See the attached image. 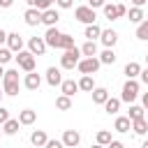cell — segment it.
Wrapping results in <instances>:
<instances>
[{
    "instance_id": "6da1fadb",
    "label": "cell",
    "mask_w": 148,
    "mask_h": 148,
    "mask_svg": "<svg viewBox=\"0 0 148 148\" xmlns=\"http://www.w3.org/2000/svg\"><path fill=\"white\" fill-rule=\"evenodd\" d=\"M18 88H21V81H18V69H5V76H2V92L14 97L18 95Z\"/></svg>"
},
{
    "instance_id": "7a4b0ae2",
    "label": "cell",
    "mask_w": 148,
    "mask_h": 148,
    "mask_svg": "<svg viewBox=\"0 0 148 148\" xmlns=\"http://www.w3.org/2000/svg\"><path fill=\"white\" fill-rule=\"evenodd\" d=\"M79 60H81V49H79V46L65 49V53L60 56V67H62V69H74Z\"/></svg>"
},
{
    "instance_id": "3957f363",
    "label": "cell",
    "mask_w": 148,
    "mask_h": 148,
    "mask_svg": "<svg viewBox=\"0 0 148 148\" xmlns=\"http://www.w3.org/2000/svg\"><path fill=\"white\" fill-rule=\"evenodd\" d=\"M136 97H139V81H136V79H127L125 86H123V92H120V102L134 104Z\"/></svg>"
},
{
    "instance_id": "277c9868",
    "label": "cell",
    "mask_w": 148,
    "mask_h": 148,
    "mask_svg": "<svg viewBox=\"0 0 148 148\" xmlns=\"http://www.w3.org/2000/svg\"><path fill=\"white\" fill-rule=\"evenodd\" d=\"M99 67H102V62H99L97 56H92V58H81V60L76 62V69H79L81 74H97Z\"/></svg>"
},
{
    "instance_id": "5b68a950",
    "label": "cell",
    "mask_w": 148,
    "mask_h": 148,
    "mask_svg": "<svg viewBox=\"0 0 148 148\" xmlns=\"http://www.w3.org/2000/svg\"><path fill=\"white\" fill-rule=\"evenodd\" d=\"M74 18H76V21H81V23H86V25H90V23H95V21H97V14H95V9H92V7L81 5V7H76V9H74Z\"/></svg>"
},
{
    "instance_id": "8992f818",
    "label": "cell",
    "mask_w": 148,
    "mask_h": 148,
    "mask_svg": "<svg viewBox=\"0 0 148 148\" xmlns=\"http://www.w3.org/2000/svg\"><path fill=\"white\" fill-rule=\"evenodd\" d=\"M16 62H18V67H21L23 72H35V67H37V62H35V56H32L30 51H18V56H16Z\"/></svg>"
},
{
    "instance_id": "52a82bcc",
    "label": "cell",
    "mask_w": 148,
    "mask_h": 148,
    "mask_svg": "<svg viewBox=\"0 0 148 148\" xmlns=\"http://www.w3.org/2000/svg\"><path fill=\"white\" fill-rule=\"evenodd\" d=\"M46 42H44V37H30L28 39V51L32 53V56H44L46 53Z\"/></svg>"
},
{
    "instance_id": "ba28073f",
    "label": "cell",
    "mask_w": 148,
    "mask_h": 148,
    "mask_svg": "<svg viewBox=\"0 0 148 148\" xmlns=\"http://www.w3.org/2000/svg\"><path fill=\"white\" fill-rule=\"evenodd\" d=\"M60 37H62V32H60L56 25L44 32V42H46V46H51V49H60Z\"/></svg>"
},
{
    "instance_id": "9c48e42d",
    "label": "cell",
    "mask_w": 148,
    "mask_h": 148,
    "mask_svg": "<svg viewBox=\"0 0 148 148\" xmlns=\"http://www.w3.org/2000/svg\"><path fill=\"white\" fill-rule=\"evenodd\" d=\"M60 141H62V146H65V148H76V146L81 143V134H79L76 130H65Z\"/></svg>"
},
{
    "instance_id": "30bf717a",
    "label": "cell",
    "mask_w": 148,
    "mask_h": 148,
    "mask_svg": "<svg viewBox=\"0 0 148 148\" xmlns=\"http://www.w3.org/2000/svg\"><path fill=\"white\" fill-rule=\"evenodd\" d=\"M7 49H9L12 53L23 51V37H21L18 32H7Z\"/></svg>"
},
{
    "instance_id": "8fae6325",
    "label": "cell",
    "mask_w": 148,
    "mask_h": 148,
    "mask_svg": "<svg viewBox=\"0 0 148 148\" xmlns=\"http://www.w3.org/2000/svg\"><path fill=\"white\" fill-rule=\"evenodd\" d=\"M23 18H25V23H28L30 28H35V25L42 23V12H39L37 7H28L25 14H23Z\"/></svg>"
},
{
    "instance_id": "7c38bea8",
    "label": "cell",
    "mask_w": 148,
    "mask_h": 148,
    "mask_svg": "<svg viewBox=\"0 0 148 148\" xmlns=\"http://www.w3.org/2000/svg\"><path fill=\"white\" fill-rule=\"evenodd\" d=\"M99 42L104 44V49H113V46H116V42H118V32H116V30H111V28L102 30V35H99Z\"/></svg>"
},
{
    "instance_id": "4fadbf2b",
    "label": "cell",
    "mask_w": 148,
    "mask_h": 148,
    "mask_svg": "<svg viewBox=\"0 0 148 148\" xmlns=\"http://www.w3.org/2000/svg\"><path fill=\"white\" fill-rule=\"evenodd\" d=\"M58 18H60V14H58V9H53V7H49V9L42 12V23H44L46 28H53V25L58 23Z\"/></svg>"
},
{
    "instance_id": "5bb4252c",
    "label": "cell",
    "mask_w": 148,
    "mask_h": 148,
    "mask_svg": "<svg viewBox=\"0 0 148 148\" xmlns=\"http://www.w3.org/2000/svg\"><path fill=\"white\" fill-rule=\"evenodd\" d=\"M23 86H25L28 90H39V86H42V76H39L37 72H25Z\"/></svg>"
},
{
    "instance_id": "9a60e30c",
    "label": "cell",
    "mask_w": 148,
    "mask_h": 148,
    "mask_svg": "<svg viewBox=\"0 0 148 148\" xmlns=\"http://www.w3.org/2000/svg\"><path fill=\"white\" fill-rule=\"evenodd\" d=\"M46 83L53 86V88L60 86V83H62V72H60L58 67H49V69H46Z\"/></svg>"
},
{
    "instance_id": "2e32d148",
    "label": "cell",
    "mask_w": 148,
    "mask_h": 148,
    "mask_svg": "<svg viewBox=\"0 0 148 148\" xmlns=\"http://www.w3.org/2000/svg\"><path fill=\"white\" fill-rule=\"evenodd\" d=\"M120 104H123V102H120V97H111V95H109V99H106L102 106H104V111H106L109 116H116V113L120 111Z\"/></svg>"
},
{
    "instance_id": "e0dca14e",
    "label": "cell",
    "mask_w": 148,
    "mask_h": 148,
    "mask_svg": "<svg viewBox=\"0 0 148 148\" xmlns=\"http://www.w3.org/2000/svg\"><path fill=\"white\" fill-rule=\"evenodd\" d=\"M46 141H49V136H46V132H44V130H35V132L30 134V143H32L35 148H44V146H46Z\"/></svg>"
},
{
    "instance_id": "ac0fdd59",
    "label": "cell",
    "mask_w": 148,
    "mask_h": 148,
    "mask_svg": "<svg viewBox=\"0 0 148 148\" xmlns=\"http://www.w3.org/2000/svg\"><path fill=\"white\" fill-rule=\"evenodd\" d=\"M76 83H79V90H83V92H92V88H95V79H92V74H83Z\"/></svg>"
},
{
    "instance_id": "d6986e66",
    "label": "cell",
    "mask_w": 148,
    "mask_h": 148,
    "mask_svg": "<svg viewBox=\"0 0 148 148\" xmlns=\"http://www.w3.org/2000/svg\"><path fill=\"white\" fill-rule=\"evenodd\" d=\"M60 90H62V95L72 97V95L79 90V83H76L74 79H62V83H60Z\"/></svg>"
},
{
    "instance_id": "ffe728a7",
    "label": "cell",
    "mask_w": 148,
    "mask_h": 148,
    "mask_svg": "<svg viewBox=\"0 0 148 148\" xmlns=\"http://www.w3.org/2000/svg\"><path fill=\"white\" fill-rule=\"evenodd\" d=\"M35 120H37V111H32V109L18 111V123H21V125H32Z\"/></svg>"
},
{
    "instance_id": "44dd1931",
    "label": "cell",
    "mask_w": 148,
    "mask_h": 148,
    "mask_svg": "<svg viewBox=\"0 0 148 148\" xmlns=\"http://www.w3.org/2000/svg\"><path fill=\"white\" fill-rule=\"evenodd\" d=\"M18 118H9V120H5L2 123V134H7V136H14L16 132H18Z\"/></svg>"
},
{
    "instance_id": "7402d4cb",
    "label": "cell",
    "mask_w": 148,
    "mask_h": 148,
    "mask_svg": "<svg viewBox=\"0 0 148 148\" xmlns=\"http://www.w3.org/2000/svg\"><path fill=\"white\" fill-rule=\"evenodd\" d=\"M99 35H102V28H99L97 23H90V25H86V30H83V37L90 39V42L99 39Z\"/></svg>"
},
{
    "instance_id": "603a6c76",
    "label": "cell",
    "mask_w": 148,
    "mask_h": 148,
    "mask_svg": "<svg viewBox=\"0 0 148 148\" xmlns=\"http://www.w3.org/2000/svg\"><path fill=\"white\" fill-rule=\"evenodd\" d=\"M113 130H116V132H130V130H132V120H130L127 116H118L116 123H113Z\"/></svg>"
},
{
    "instance_id": "cb8c5ba5",
    "label": "cell",
    "mask_w": 148,
    "mask_h": 148,
    "mask_svg": "<svg viewBox=\"0 0 148 148\" xmlns=\"http://www.w3.org/2000/svg\"><path fill=\"white\" fill-rule=\"evenodd\" d=\"M106 99H109V90L102 88V86H99V88L95 86V88H92V102H95V104H104Z\"/></svg>"
},
{
    "instance_id": "d4e9b609",
    "label": "cell",
    "mask_w": 148,
    "mask_h": 148,
    "mask_svg": "<svg viewBox=\"0 0 148 148\" xmlns=\"http://www.w3.org/2000/svg\"><path fill=\"white\" fill-rule=\"evenodd\" d=\"M132 130H134V134L143 136V134L148 132V120H146V118H136V120H132Z\"/></svg>"
},
{
    "instance_id": "484cf974",
    "label": "cell",
    "mask_w": 148,
    "mask_h": 148,
    "mask_svg": "<svg viewBox=\"0 0 148 148\" xmlns=\"http://www.w3.org/2000/svg\"><path fill=\"white\" fill-rule=\"evenodd\" d=\"M81 56H83V58H92V56H97V44L90 42V39H86V44L81 46Z\"/></svg>"
},
{
    "instance_id": "4316f807",
    "label": "cell",
    "mask_w": 148,
    "mask_h": 148,
    "mask_svg": "<svg viewBox=\"0 0 148 148\" xmlns=\"http://www.w3.org/2000/svg\"><path fill=\"white\" fill-rule=\"evenodd\" d=\"M97 58H99V62H102V65H113L118 56L113 53V49H104V51H102V53H99Z\"/></svg>"
},
{
    "instance_id": "83f0119b",
    "label": "cell",
    "mask_w": 148,
    "mask_h": 148,
    "mask_svg": "<svg viewBox=\"0 0 148 148\" xmlns=\"http://www.w3.org/2000/svg\"><path fill=\"white\" fill-rule=\"evenodd\" d=\"M139 72H141V65H139V62H134V60H132V62H127V65H125V76H127V79H136V76H139Z\"/></svg>"
},
{
    "instance_id": "f1b7e54d",
    "label": "cell",
    "mask_w": 148,
    "mask_h": 148,
    "mask_svg": "<svg viewBox=\"0 0 148 148\" xmlns=\"http://www.w3.org/2000/svg\"><path fill=\"white\" fill-rule=\"evenodd\" d=\"M56 109H60V111H69V109H72V97H67V95H58V97H56Z\"/></svg>"
},
{
    "instance_id": "f546056e",
    "label": "cell",
    "mask_w": 148,
    "mask_h": 148,
    "mask_svg": "<svg viewBox=\"0 0 148 148\" xmlns=\"http://www.w3.org/2000/svg\"><path fill=\"white\" fill-rule=\"evenodd\" d=\"M102 12H104V16H106L109 21H116V18H118V9H116V5H111V2H104V5H102Z\"/></svg>"
},
{
    "instance_id": "4dcf8cb0",
    "label": "cell",
    "mask_w": 148,
    "mask_h": 148,
    "mask_svg": "<svg viewBox=\"0 0 148 148\" xmlns=\"http://www.w3.org/2000/svg\"><path fill=\"white\" fill-rule=\"evenodd\" d=\"M136 39H141V42L148 39V18H143L141 23H136Z\"/></svg>"
},
{
    "instance_id": "1f68e13d",
    "label": "cell",
    "mask_w": 148,
    "mask_h": 148,
    "mask_svg": "<svg viewBox=\"0 0 148 148\" xmlns=\"http://www.w3.org/2000/svg\"><path fill=\"white\" fill-rule=\"evenodd\" d=\"M125 16H130L132 23H141V21H143V9H141V7H132Z\"/></svg>"
},
{
    "instance_id": "d6a6232c",
    "label": "cell",
    "mask_w": 148,
    "mask_h": 148,
    "mask_svg": "<svg viewBox=\"0 0 148 148\" xmlns=\"http://www.w3.org/2000/svg\"><path fill=\"white\" fill-rule=\"evenodd\" d=\"M130 120H136V118H143V106L139 104H130V113H127Z\"/></svg>"
},
{
    "instance_id": "836d02e7",
    "label": "cell",
    "mask_w": 148,
    "mask_h": 148,
    "mask_svg": "<svg viewBox=\"0 0 148 148\" xmlns=\"http://www.w3.org/2000/svg\"><path fill=\"white\" fill-rule=\"evenodd\" d=\"M109 141H111V132H109V130H99V132H97V136H95V143L106 146Z\"/></svg>"
},
{
    "instance_id": "e575fe53",
    "label": "cell",
    "mask_w": 148,
    "mask_h": 148,
    "mask_svg": "<svg viewBox=\"0 0 148 148\" xmlns=\"http://www.w3.org/2000/svg\"><path fill=\"white\" fill-rule=\"evenodd\" d=\"M72 46H76V44H74V37L67 35V32H62V37H60V49L65 51V49H72Z\"/></svg>"
},
{
    "instance_id": "d590c367",
    "label": "cell",
    "mask_w": 148,
    "mask_h": 148,
    "mask_svg": "<svg viewBox=\"0 0 148 148\" xmlns=\"http://www.w3.org/2000/svg\"><path fill=\"white\" fill-rule=\"evenodd\" d=\"M12 58H14V56H12V51H9V49H5V46H0V65H7Z\"/></svg>"
},
{
    "instance_id": "8d00e7d4",
    "label": "cell",
    "mask_w": 148,
    "mask_h": 148,
    "mask_svg": "<svg viewBox=\"0 0 148 148\" xmlns=\"http://www.w3.org/2000/svg\"><path fill=\"white\" fill-rule=\"evenodd\" d=\"M51 2H53V0H37V5H35V7H37L39 12H44V9H49V7H51Z\"/></svg>"
},
{
    "instance_id": "74e56055",
    "label": "cell",
    "mask_w": 148,
    "mask_h": 148,
    "mask_svg": "<svg viewBox=\"0 0 148 148\" xmlns=\"http://www.w3.org/2000/svg\"><path fill=\"white\" fill-rule=\"evenodd\" d=\"M56 5H58L60 9H69V7L74 5V0H56Z\"/></svg>"
},
{
    "instance_id": "f35d334b",
    "label": "cell",
    "mask_w": 148,
    "mask_h": 148,
    "mask_svg": "<svg viewBox=\"0 0 148 148\" xmlns=\"http://www.w3.org/2000/svg\"><path fill=\"white\" fill-rule=\"evenodd\" d=\"M116 9H118V18H123V16L127 14V7H125L123 2H116Z\"/></svg>"
},
{
    "instance_id": "ab89813d",
    "label": "cell",
    "mask_w": 148,
    "mask_h": 148,
    "mask_svg": "<svg viewBox=\"0 0 148 148\" xmlns=\"http://www.w3.org/2000/svg\"><path fill=\"white\" fill-rule=\"evenodd\" d=\"M5 120H9V111H7V109H5L2 104H0V125H2Z\"/></svg>"
},
{
    "instance_id": "60d3db41",
    "label": "cell",
    "mask_w": 148,
    "mask_h": 148,
    "mask_svg": "<svg viewBox=\"0 0 148 148\" xmlns=\"http://www.w3.org/2000/svg\"><path fill=\"white\" fill-rule=\"evenodd\" d=\"M104 148H125V146H123V141H116V139H111V141H109Z\"/></svg>"
},
{
    "instance_id": "b9f144b4",
    "label": "cell",
    "mask_w": 148,
    "mask_h": 148,
    "mask_svg": "<svg viewBox=\"0 0 148 148\" xmlns=\"http://www.w3.org/2000/svg\"><path fill=\"white\" fill-rule=\"evenodd\" d=\"M139 79H141V83H146V86H148V67H146V69L141 67V72H139Z\"/></svg>"
},
{
    "instance_id": "7bdbcfd3",
    "label": "cell",
    "mask_w": 148,
    "mask_h": 148,
    "mask_svg": "<svg viewBox=\"0 0 148 148\" xmlns=\"http://www.w3.org/2000/svg\"><path fill=\"white\" fill-rule=\"evenodd\" d=\"M106 0H88V7H92V9H97V7H102Z\"/></svg>"
},
{
    "instance_id": "ee69618b",
    "label": "cell",
    "mask_w": 148,
    "mask_h": 148,
    "mask_svg": "<svg viewBox=\"0 0 148 148\" xmlns=\"http://www.w3.org/2000/svg\"><path fill=\"white\" fill-rule=\"evenodd\" d=\"M2 44H7V32L0 28V46H2Z\"/></svg>"
},
{
    "instance_id": "f6af8a7d",
    "label": "cell",
    "mask_w": 148,
    "mask_h": 148,
    "mask_svg": "<svg viewBox=\"0 0 148 148\" xmlns=\"http://www.w3.org/2000/svg\"><path fill=\"white\" fill-rule=\"evenodd\" d=\"M12 5H14V0H0V7H5V9L12 7Z\"/></svg>"
},
{
    "instance_id": "bcb514c9",
    "label": "cell",
    "mask_w": 148,
    "mask_h": 148,
    "mask_svg": "<svg viewBox=\"0 0 148 148\" xmlns=\"http://www.w3.org/2000/svg\"><path fill=\"white\" fill-rule=\"evenodd\" d=\"M141 104H143V109H148V92L141 95Z\"/></svg>"
},
{
    "instance_id": "7dc6e473",
    "label": "cell",
    "mask_w": 148,
    "mask_h": 148,
    "mask_svg": "<svg viewBox=\"0 0 148 148\" xmlns=\"http://www.w3.org/2000/svg\"><path fill=\"white\" fill-rule=\"evenodd\" d=\"M146 2H148V0H132V5H134V7H143Z\"/></svg>"
},
{
    "instance_id": "c3c4849f",
    "label": "cell",
    "mask_w": 148,
    "mask_h": 148,
    "mask_svg": "<svg viewBox=\"0 0 148 148\" xmlns=\"http://www.w3.org/2000/svg\"><path fill=\"white\" fill-rule=\"evenodd\" d=\"M25 2H28V7H35L37 5V0H25Z\"/></svg>"
},
{
    "instance_id": "681fc988",
    "label": "cell",
    "mask_w": 148,
    "mask_h": 148,
    "mask_svg": "<svg viewBox=\"0 0 148 148\" xmlns=\"http://www.w3.org/2000/svg\"><path fill=\"white\" fill-rule=\"evenodd\" d=\"M5 76V65H0V79Z\"/></svg>"
},
{
    "instance_id": "f907efd6",
    "label": "cell",
    "mask_w": 148,
    "mask_h": 148,
    "mask_svg": "<svg viewBox=\"0 0 148 148\" xmlns=\"http://www.w3.org/2000/svg\"><path fill=\"white\" fill-rule=\"evenodd\" d=\"M90 148H104V146H99V143H95V146H90Z\"/></svg>"
},
{
    "instance_id": "816d5d0a",
    "label": "cell",
    "mask_w": 148,
    "mask_h": 148,
    "mask_svg": "<svg viewBox=\"0 0 148 148\" xmlns=\"http://www.w3.org/2000/svg\"><path fill=\"white\" fill-rule=\"evenodd\" d=\"M141 148H148V141H143V146H141Z\"/></svg>"
},
{
    "instance_id": "f5cc1de1",
    "label": "cell",
    "mask_w": 148,
    "mask_h": 148,
    "mask_svg": "<svg viewBox=\"0 0 148 148\" xmlns=\"http://www.w3.org/2000/svg\"><path fill=\"white\" fill-rule=\"evenodd\" d=\"M2 95H5V92H2V90H0V102H2Z\"/></svg>"
},
{
    "instance_id": "db71d44e",
    "label": "cell",
    "mask_w": 148,
    "mask_h": 148,
    "mask_svg": "<svg viewBox=\"0 0 148 148\" xmlns=\"http://www.w3.org/2000/svg\"><path fill=\"white\" fill-rule=\"evenodd\" d=\"M146 65H148V53H146Z\"/></svg>"
},
{
    "instance_id": "11a10c76",
    "label": "cell",
    "mask_w": 148,
    "mask_h": 148,
    "mask_svg": "<svg viewBox=\"0 0 148 148\" xmlns=\"http://www.w3.org/2000/svg\"><path fill=\"white\" fill-rule=\"evenodd\" d=\"M0 134H2V130H0Z\"/></svg>"
},
{
    "instance_id": "9f6ffc18",
    "label": "cell",
    "mask_w": 148,
    "mask_h": 148,
    "mask_svg": "<svg viewBox=\"0 0 148 148\" xmlns=\"http://www.w3.org/2000/svg\"><path fill=\"white\" fill-rule=\"evenodd\" d=\"M44 148H49V146H44Z\"/></svg>"
},
{
    "instance_id": "6f0895ef",
    "label": "cell",
    "mask_w": 148,
    "mask_h": 148,
    "mask_svg": "<svg viewBox=\"0 0 148 148\" xmlns=\"http://www.w3.org/2000/svg\"><path fill=\"white\" fill-rule=\"evenodd\" d=\"M146 5H148V2H146Z\"/></svg>"
}]
</instances>
